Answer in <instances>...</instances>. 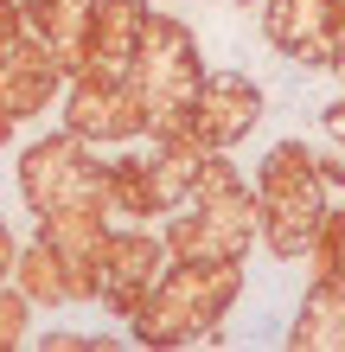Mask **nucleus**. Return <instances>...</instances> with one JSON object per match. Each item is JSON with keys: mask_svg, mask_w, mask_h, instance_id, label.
<instances>
[{"mask_svg": "<svg viewBox=\"0 0 345 352\" xmlns=\"http://www.w3.org/2000/svg\"><path fill=\"white\" fill-rule=\"evenodd\" d=\"M326 129H333V135L345 141V109H333V116H326Z\"/></svg>", "mask_w": 345, "mask_h": 352, "instance_id": "3", "label": "nucleus"}, {"mask_svg": "<svg viewBox=\"0 0 345 352\" xmlns=\"http://www.w3.org/2000/svg\"><path fill=\"white\" fill-rule=\"evenodd\" d=\"M262 179H269V231H275L269 243L281 256L307 250V243L320 237V186H313L320 173H313V160L300 148H275Z\"/></svg>", "mask_w": 345, "mask_h": 352, "instance_id": "1", "label": "nucleus"}, {"mask_svg": "<svg viewBox=\"0 0 345 352\" xmlns=\"http://www.w3.org/2000/svg\"><path fill=\"white\" fill-rule=\"evenodd\" d=\"M250 122H256V96L250 90H243V84H211V90H198L192 141H198V148H224V141H237Z\"/></svg>", "mask_w": 345, "mask_h": 352, "instance_id": "2", "label": "nucleus"}]
</instances>
